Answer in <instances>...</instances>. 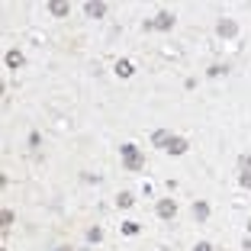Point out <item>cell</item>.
Masks as SVG:
<instances>
[{
  "label": "cell",
  "mask_w": 251,
  "mask_h": 251,
  "mask_svg": "<svg viewBox=\"0 0 251 251\" xmlns=\"http://www.w3.org/2000/svg\"><path fill=\"white\" fill-rule=\"evenodd\" d=\"M122 167L126 171H142L145 167V155L138 145H122Z\"/></svg>",
  "instance_id": "obj_1"
},
{
  "label": "cell",
  "mask_w": 251,
  "mask_h": 251,
  "mask_svg": "<svg viewBox=\"0 0 251 251\" xmlns=\"http://www.w3.org/2000/svg\"><path fill=\"white\" fill-rule=\"evenodd\" d=\"M145 29H161V32H171L174 29V13H167V10H161L155 20H148L145 23Z\"/></svg>",
  "instance_id": "obj_2"
},
{
  "label": "cell",
  "mask_w": 251,
  "mask_h": 251,
  "mask_svg": "<svg viewBox=\"0 0 251 251\" xmlns=\"http://www.w3.org/2000/svg\"><path fill=\"white\" fill-rule=\"evenodd\" d=\"M238 183H242V187H251V155H242V158H238Z\"/></svg>",
  "instance_id": "obj_3"
},
{
  "label": "cell",
  "mask_w": 251,
  "mask_h": 251,
  "mask_svg": "<svg viewBox=\"0 0 251 251\" xmlns=\"http://www.w3.org/2000/svg\"><path fill=\"white\" fill-rule=\"evenodd\" d=\"M161 148H164L167 155H183V152H187V138H181V136H171L164 145H161Z\"/></svg>",
  "instance_id": "obj_4"
},
{
  "label": "cell",
  "mask_w": 251,
  "mask_h": 251,
  "mask_svg": "<svg viewBox=\"0 0 251 251\" xmlns=\"http://www.w3.org/2000/svg\"><path fill=\"white\" fill-rule=\"evenodd\" d=\"M84 13L91 16V20H100V16H107V3H100V0H91V3H84Z\"/></svg>",
  "instance_id": "obj_5"
},
{
  "label": "cell",
  "mask_w": 251,
  "mask_h": 251,
  "mask_svg": "<svg viewBox=\"0 0 251 251\" xmlns=\"http://www.w3.org/2000/svg\"><path fill=\"white\" fill-rule=\"evenodd\" d=\"M158 216L161 219H174L177 216V203L174 200H158Z\"/></svg>",
  "instance_id": "obj_6"
},
{
  "label": "cell",
  "mask_w": 251,
  "mask_h": 251,
  "mask_svg": "<svg viewBox=\"0 0 251 251\" xmlns=\"http://www.w3.org/2000/svg\"><path fill=\"white\" fill-rule=\"evenodd\" d=\"M23 52H20V48H10V52H7V68L10 71H16V68H23Z\"/></svg>",
  "instance_id": "obj_7"
},
{
  "label": "cell",
  "mask_w": 251,
  "mask_h": 251,
  "mask_svg": "<svg viewBox=\"0 0 251 251\" xmlns=\"http://www.w3.org/2000/svg\"><path fill=\"white\" fill-rule=\"evenodd\" d=\"M216 32H219V36H235L238 26L232 23V20H219V23H216Z\"/></svg>",
  "instance_id": "obj_8"
},
{
  "label": "cell",
  "mask_w": 251,
  "mask_h": 251,
  "mask_svg": "<svg viewBox=\"0 0 251 251\" xmlns=\"http://www.w3.org/2000/svg\"><path fill=\"white\" fill-rule=\"evenodd\" d=\"M52 16H68L71 13V3H65V0H52Z\"/></svg>",
  "instance_id": "obj_9"
},
{
  "label": "cell",
  "mask_w": 251,
  "mask_h": 251,
  "mask_svg": "<svg viewBox=\"0 0 251 251\" xmlns=\"http://www.w3.org/2000/svg\"><path fill=\"white\" fill-rule=\"evenodd\" d=\"M193 216H197L200 222H203V219H209V203H203V200H197V203H193Z\"/></svg>",
  "instance_id": "obj_10"
},
{
  "label": "cell",
  "mask_w": 251,
  "mask_h": 251,
  "mask_svg": "<svg viewBox=\"0 0 251 251\" xmlns=\"http://www.w3.org/2000/svg\"><path fill=\"white\" fill-rule=\"evenodd\" d=\"M116 74H119V77H132V74H136V71H132V61H126V58L116 61Z\"/></svg>",
  "instance_id": "obj_11"
},
{
  "label": "cell",
  "mask_w": 251,
  "mask_h": 251,
  "mask_svg": "<svg viewBox=\"0 0 251 251\" xmlns=\"http://www.w3.org/2000/svg\"><path fill=\"white\" fill-rule=\"evenodd\" d=\"M132 203H136V197H132V193H119V197H116V206H119V209H129Z\"/></svg>",
  "instance_id": "obj_12"
},
{
  "label": "cell",
  "mask_w": 251,
  "mask_h": 251,
  "mask_svg": "<svg viewBox=\"0 0 251 251\" xmlns=\"http://www.w3.org/2000/svg\"><path fill=\"white\" fill-rule=\"evenodd\" d=\"M122 232L126 235H138V222H122Z\"/></svg>",
  "instance_id": "obj_13"
},
{
  "label": "cell",
  "mask_w": 251,
  "mask_h": 251,
  "mask_svg": "<svg viewBox=\"0 0 251 251\" xmlns=\"http://www.w3.org/2000/svg\"><path fill=\"white\" fill-rule=\"evenodd\" d=\"M0 226H3V228L13 226V213H10V209H3V213H0Z\"/></svg>",
  "instance_id": "obj_14"
},
{
  "label": "cell",
  "mask_w": 251,
  "mask_h": 251,
  "mask_svg": "<svg viewBox=\"0 0 251 251\" xmlns=\"http://www.w3.org/2000/svg\"><path fill=\"white\" fill-rule=\"evenodd\" d=\"M167 138H171V132H164V129H161V132H155V145H158V148L167 142Z\"/></svg>",
  "instance_id": "obj_15"
},
{
  "label": "cell",
  "mask_w": 251,
  "mask_h": 251,
  "mask_svg": "<svg viewBox=\"0 0 251 251\" xmlns=\"http://www.w3.org/2000/svg\"><path fill=\"white\" fill-rule=\"evenodd\" d=\"M226 71H228V68H222V65H213V68L206 71V74H209V77H222V74H226Z\"/></svg>",
  "instance_id": "obj_16"
},
{
  "label": "cell",
  "mask_w": 251,
  "mask_h": 251,
  "mask_svg": "<svg viewBox=\"0 0 251 251\" xmlns=\"http://www.w3.org/2000/svg\"><path fill=\"white\" fill-rule=\"evenodd\" d=\"M87 238H91V242H100V238H103V232H100V228H91V232H87Z\"/></svg>",
  "instance_id": "obj_17"
},
{
  "label": "cell",
  "mask_w": 251,
  "mask_h": 251,
  "mask_svg": "<svg viewBox=\"0 0 251 251\" xmlns=\"http://www.w3.org/2000/svg\"><path fill=\"white\" fill-rule=\"evenodd\" d=\"M193 251H213V245H209V242H200V245H197Z\"/></svg>",
  "instance_id": "obj_18"
},
{
  "label": "cell",
  "mask_w": 251,
  "mask_h": 251,
  "mask_svg": "<svg viewBox=\"0 0 251 251\" xmlns=\"http://www.w3.org/2000/svg\"><path fill=\"white\" fill-rule=\"evenodd\" d=\"M242 248H245V251H251V235H248V238L242 242Z\"/></svg>",
  "instance_id": "obj_19"
},
{
  "label": "cell",
  "mask_w": 251,
  "mask_h": 251,
  "mask_svg": "<svg viewBox=\"0 0 251 251\" xmlns=\"http://www.w3.org/2000/svg\"><path fill=\"white\" fill-rule=\"evenodd\" d=\"M55 251H71V248H65V245H61V248H55Z\"/></svg>",
  "instance_id": "obj_20"
},
{
  "label": "cell",
  "mask_w": 251,
  "mask_h": 251,
  "mask_svg": "<svg viewBox=\"0 0 251 251\" xmlns=\"http://www.w3.org/2000/svg\"><path fill=\"white\" fill-rule=\"evenodd\" d=\"M248 232H251V222H248Z\"/></svg>",
  "instance_id": "obj_21"
}]
</instances>
